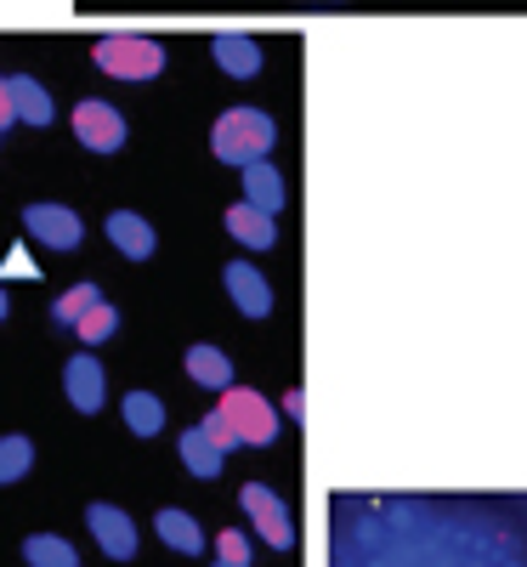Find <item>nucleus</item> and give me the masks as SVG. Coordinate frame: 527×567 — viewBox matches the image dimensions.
I'll return each mask as SVG.
<instances>
[{
    "instance_id": "f257e3e1",
    "label": "nucleus",
    "mask_w": 527,
    "mask_h": 567,
    "mask_svg": "<svg viewBox=\"0 0 527 567\" xmlns=\"http://www.w3.org/2000/svg\"><path fill=\"white\" fill-rule=\"evenodd\" d=\"M329 567H527V539L488 505L341 499Z\"/></svg>"
},
{
    "instance_id": "f03ea898",
    "label": "nucleus",
    "mask_w": 527,
    "mask_h": 567,
    "mask_svg": "<svg viewBox=\"0 0 527 567\" xmlns=\"http://www.w3.org/2000/svg\"><path fill=\"white\" fill-rule=\"evenodd\" d=\"M199 425L221 449H238V443H245V449H267L278 437V409L261 392H250V386H227L221 392V409L205 414Z\"/></svg>"
},
{
    "instance_id": "7ed1b4c3",
    "label": "nucleus",
    "mask_w": 527,
    "mask_h": 567,
    "mask_svg": "<svg viewBox=\"0 0 527 567\" xmlns=\"http://www.w3.org/2000/svg\"><path fill=\"white\" fill-rule=\"evenodd\" d=\"M272 142H278L272 114H267V109H250V103L227 109V114L210 125V154H216L221 165H238V171L256 165V159H267Z\"/></svg>"
},
{
    "instance_id": "20e7f679",
    "label": "nucleus",
    "mask_w": 527,
    "mask_h": 567,
    "mask_svg": "<svg viewBox=\"0 0 527 567\" xmlns=\"http://www.w3.org/2000/svg\"><path fill=\"white\" fill-rule=\"evenodd\" d=\"M91 58H97V69L114 74V80H154L165 69V45L154 34H103L91 45Z\"/></svg>"
},
{
    "instance_id": "39448f33",
    "label": "nucleus",
    "mask_w": 527,
    "mask_h": 567,
    "mask_svg": "<svg viewBox=\"0 0 527 567\" xmlns=\"http://www.w3.org/2000/svg\"><path fill=\"white\" fill-rule=\"evenodd\" d=\"M238 505L250 511V523H256V534L272 545V550H290L296 545V516H290V505H283L272 488H261V483H245V494H238Z\"/></svg>"
},
{
    "instance_id": "423d86ee",
    "label": "nucleus",
    "mask_w": 527,
    "mask_h": 567,
    "mask_svg": "<svg viewBox=\"0 0 527 567\" xmlns=\"http://www.w3.org/2000/svg\"><path fill=\"white\" fill-rule=\"evenodd\" d=\"M74 136L91 154H120L125 148V114L103 97H85V103H74Z\"/></svg>"
},
{
    "instance_id": "0eeeda50",
    "label": "nucleus",
    "mask_w": 527,
    "mask_h": 567,
    "mask_svg": "<svg viewBox=\"0 0 527 567\" xmlns=\"http://www.w3.org/2000/svg\"><path fill=\"white\" fill-rule=\"evenodd\" d=\"M23 227L34 233L40 245H52V250H74L80 245V216L69 205H29L23 210Z\"/></svg>"
},
{
    "instance_id": "6e6552de",
    "label": "nucleus",
    "mask_w": 527,
    "mask_h": 567,
    "mask_svg": "<svg viewBox=\"0 0 527 567\" xmlns=\"http://www.w3.org/2000/svg\"><path fill=\"white\" fill-rule=\"evenodd\" d=\"M85 523H91V534H97V545H103L114 561H131V556H136V523H131L120 505H91Z\"/></svg>"
},
{
    "instance_id": "1a4fd4ad",
    "label": "nucleus",
    "mask_w": 527,
    "mask_h": 567,
    "mask_svg": "<svg viewBox=\"0 0 527 567\" xmlns=\"http://www.w3.org/2000/svg\"><path fill=\"white\" fill-rule=\"evenodd\" d=\"M63 392H69V403L80 409V414H97L103 409V398H108V386H103V363L97 358H69V369H63Z\"/></svg>"
},
{
    "instance_id": "9d476101",
    "label": "nucleus",
    "mask_w": 527,
    "mask_h": 567,
    "mask_svg": "<svg viewBox=\"0 0 527 567\" xmlns=\"http://www.w3.org/2000/svg\"><path fill=\"white\" fill-rule=\"evenodd\" d=\"M221 278H227V296H232V307L245 312V318H267V312H272V290H267V278H261L250 261H232Z\"/></svg>"
},
{
    "instance_id": "9b49d317",
    "label": "nucleus",
    "mask_w": 527,
    "mask_h": 567,
    "mask_svg": "<svg viewBox=\"0 0 527 567\" xmlns=\"http://www.w3.org/2000/svg\"><path fill=\"white\" fill-rule=\"evenodd\" d=\"M210 58H216V69L232 74V80L261 74V45H256L250 34H216V40H210Z\"/></svg>"
},
{
    "instance_id": "f8f14e48",
    "label": "nucleus",
    "mask_w": 527,
    "mask_h": 567,
    "mask_svg": "<svg viewBox=\"0 0 527 567\" xmlns=\"http://www.w3.org/2000/svg\"><path fill=\"white\" fill-rule=\"evenodd\" d=\"M176 449H182V465L194 471V477H221V471H227V449L205 432V425H187Z\"/></svg>"
},
{
    "instance_id": "ddd939ff",
    "label": "nucleus",
    "mask_w": 527,
    "mask_h": 567,
    "mask_svg": "<svg viewBox=\"0 0 527 567\" xmlns=\"http://www.w3.org/2000/svg\"><path fill=\"white\" fill-rule=\"evenodd\" d=\"M7 97H12V114L23 125H52V91H45L34 74H12L7 80Z\"/></svg>"
},
{
    "instance_id": "4468645a",
    "label": "nucleus",
    "mask_w": 527,
    "mask_h": 567,
    "mask_svg": "<svg viewBox=\"0 0 527 567\" xmlns=\"http://www.w3.org/2000/svg\"><path fill=\"white\" fill-rule=\"evenodd\" d=\"M108 239H114V250L120 256H131V261H148L154 256V227L148 221H142V216H131V210H114L108 216Z\"/></svg>"
},
{
    "instance_id": "2eb2a0df",
    "label": "nucleus",
    "mask_w": 527,
    "mask_h": 567,
    "mask_svg": "<svg viewBox=\"0 0 527 567\" xmlns=\"http://www.w3.org/2000/svg\"><path fill=\"white\" fill-rule=\"evenodd\" d=\"M283 176L267 165V159H256V165H245V205H256V210H267V216H278L283 210Z\"/></svg>"
},
{
    "instance_id": "dca6fc26",
    "label": "nucleus",
    "mask_w": 527,
    "mask_h": 567,
    "mask_svg": "<svg viewBox=\"0 0 527 567\" xmlns=\"http://www.w3.org/2000/svg\"><path fill=\"white\" fill-rule=\"evenodd\" d=\"M227 233H232L238 245H250V250H267V245L278 239L272 216H267V210H256V205H232V210H227Z\"/></svg>"
},
{
    "instance_id": "f3484780",
    "label": "nucleus",
    "mask_w": 527,
    "mask_h": 567,
    "mask_svg": "<svg viewBox=\"0 0 527 567\" xmlns=\"http://www.w3.org/2000/svg\"><path fill=\"white\" fill-rule=\"evenodd\" d=\"M154 528H159V539H165L170 550H182V556H199V550H205V528H199L187 511H176V505L154 516Z\"/></svg>"
},
{
    "instance_id": "a211bd4d",
    "label": "nucleus",
    "mask_w": 527,
    "mask_h": 567,
    "mask_svg": "<svg viewBox=\"0 0 527 567\" xmlns=\"http://www.w3.org/2000/svg\"><path fill=\"white\" fill-rule=\"evenodd\" d=\"M187 374H194L199 386H210V392L232 386V363H227L221 347H187Z\"/></svg>"
},
{
    "instance_id": "6ab92c4d",
    "label": "nucleus",
    "mask_w": 527,
    "mask_h": 567,
    "mask_svg": "<svg viewBox=\"0 0 527 567\" xmlns=\"http://www.w3.org/2000/svg\"><path fill=\"white\" fill-rule=\"evenodd\" d=\"M23 556H29V567H80L74 545L58 539V534H29L23 539Z\"/></svg>"
},
{
    "instance_id": "aec40b11",
    "label": "nucleus",
    "mask_w": 527,
    "mask_h": 567,
    "mask_svg": "<svg viewBox=\"0 0 527 567\" xmlns=\"http://www.w3.org/2000/svg\"><path fill=\"white\" fill-rule=\"evenodd\" d=\"M97 301H103V290H97V284H69V290L52 301V318H58L63 329H74V323H80L91 307H97Z\"/></svg>"
},
{
    "instance_id": "412c9836",
    "label": "nucleus",
    "mask_w": 527,
    "mask_h": 567,
    "mask_svg": "<svg viewBox=\"0 0 527 567\" xmlns=\"http://www.w3.org/2000/svg\"><path fill=\"white\" fill-rule=\"evenodd\" d=\"M125 425H131L136 437H154L159 425H165V403H159L154 392H131V398H125Z\"/></svg>"
},
{
    "instance_id": "4be33fe9",
    "label": "nucleus",
    "mask_w": 527,
    "mask_h": 567,
    "mask_svg": "<svg viewBox=\"0 0 527 567\" xmlns=\"http://www.w3.org/2000/svg\"><path fill=\"white\" fill-rule=\"evenodd\" d=\"M114 329H120V307H114V301H97V307H91V312L74 323V336H80L85 347H103Z\"/></svg>"
},
{
    "instance_id": "5701e85b",
    "label": "nucleus",
    "mask_w": 527,
    "mask_h": 567,
    "mask_svg": "<svg viewBox=\"0 0 527 567\" xmlns=\"http://www.w3.org/2000/svg\"><path fill=\"white\" fill-rule=\"evenodd\" d=\"M29 465H34V443L29 437H18V432L0 437V483H18Z\"/></svg>"
},
{
    "instance_id": "b1692460",
    "label": "nucleus",
    "mask_w": 527,
    "mask_h": 567,
    "mask_svg": "<svg viewBox=\"0 0 527 567\" xmlns=\"http://www.w3.org/2000/svg\"><path fill=\"white\" fill-rule=\"evenodd\" d=\"M216 556H221V561H250V539L238 534V528H221V539H216Z\"/></svg>"
},
{
    "instance_id": "393cba45",
    "label": "nucleus",
    "mask_w": 527,
    "mask_h": 567,
    "mask_svg": "<svg viewBox=\"0 0 527 567\" xmlns=\"http://www.w3.org/2000/svg\"><path fill=\"white\" fill-rule=\"evenodd\" d=\"M12 272H34V261H29L23 250H12V256H7V267H0V278H12Z\"/></svg>"
},
{
    "instance_id": "a878e982",
    "label": "nucleus",
    "mask_w": 527,
    "mask_h": 567,
    "mask_svg": "<svg viewBox=\"0 0 527 567\" xmlns=\"http://www.w3.org/2000/svg\"><path fill=\"white\" fill-rule=\"evenodd\" d=\"M18 114H12V97H7V80H0V131H7Z\"/></svg>"
},
{
    "instance_id": "bb28decb",
    "label": "nucleus",
    "mask_w": 527,
    "mask_h": 567,
    "mask_svg": "<svg viewBox=\"0 0 527 567\" xmlns=\"http://www.w3.org/2000/svg\"><path fill=\"white\" fill-rule=\"evenodd\" d=\"M210 567H250V561H221V556H216V561H210Z\"/></svg>"
},
{
    "instance_id": "cd10ccee",
    "label": "nucleus",
    "mask_w": 527,
    "mask_h": 567,
    "mask_svg": "<svg viewBox=\"0 0 527 567\" xmlns=\"http://www.w3.org/2000/svg\"><path fill=\"white\" fill-rule=\"evenodd\" d=\"M0 318H7V290H0Z\"/></svg>"
},
{
    "instance_id": "c85d7f7f",
    "label": "nucleus",
    "mask_w": 527,
    "mask_h": 567,
    "mask_svg": "<svg viewBox=\"0 0 527 567\" xmlns=\"http://www.w3.org/2000/svg\"><path fill=\"white\" fill-rule=\"evenodd\" d=\"M521 511H527V499H521Z\"/></svg>"
}]
</instances>
